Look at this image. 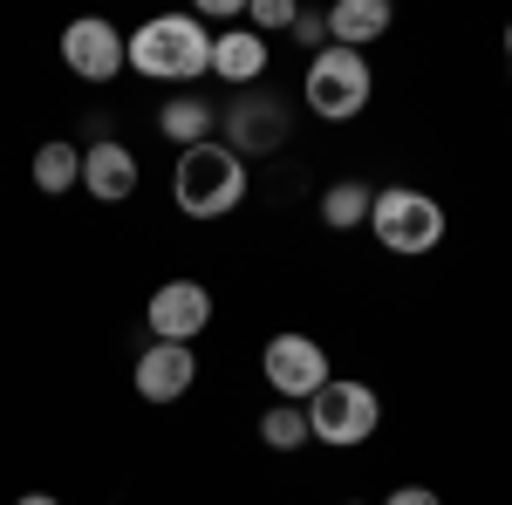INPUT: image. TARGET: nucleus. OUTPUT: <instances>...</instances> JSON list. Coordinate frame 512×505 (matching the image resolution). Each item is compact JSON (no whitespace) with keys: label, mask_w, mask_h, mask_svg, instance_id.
Listing matches in <instances>:
<instances>
[{"label":"nucleus","mask_w":512,"mask_h":505,"mask_svg":"<svg viewBox=\"0 0 512 505\" xmlns=\"http://www.w3.org/2000/svg\"><path fill=\"white\" fill-rule=\"evenodd\" d=\"M123 55H130L137 76H151V82L212 76V35H205L198 14H158V21H144L137 35H123Z\"/></svg>","instance_id":"nucleus-1"},{"label":"nucleus","mask_w":512,"mask_h":505,"mask_svg":"<svg viewBox=\"0 0 512 505\" xmlns=\"http://www.w3.org/2000/svg\"><path fill=\"white\" fill-rule=\"evenodd\" d=\"M171 205H178L185 219H226V212H239V205H246V157H233L219 137L178 151Z\"/></svg>","instance_id":"nucleus-2"},{"label":"nucleus","mask_w":512,"mask_h":505,"mask_svg":"<svg viewBox=\"0 0 512 505\" xmlns=\"http://www.w3.org/2000/svg\"><path fill=\"white\" fill-rule=\"evenodd\" d=\"M444 205L431 192H417V185H383V192L369 198V233L383 253H403V260H424L437 253V239H444Z\"/></svg>","instance_id":"nucleus-3"},{"label":"nucleus","mask_w":512,"mask_h":505,"mask_svg":"<svg viewBox=\"0 0 512 505\" xmlns=\"http://www.w3.org/2000/svg\"><path fill=\"white\" fill-rule=\"evenodd\" d=\"M301 96H308V110L321 123H355L369 110V96H376V76H369V55H355V48H321L308 55V76H301Z\"/></svg>","instance_id":"nucleus-4"},{"label":"nucleus","mask_w":512,"mask_h":505,"mask_svg":"<svg viewBox=\"0 0 512 505\" xmlns=\"http://www.w3.org/2000/svg\"><path fill=\"white\" fill-rule=\"evenodd\" d=\"M301 410H308V437L328 444V451H355V444H369L383 430V396L369 383H335L328 376Z\"/></svg>","instance_id":"nucleus-5"},{"label":"nucleus","mask_w":512,"mask_h":505,"mask_svg":"<svg viewBox=\"0 0 512 505\" xmlns=\"http://www.w3.org/2000/svg\"><path fill=\"white\" fill-rule=\"evenodd\" d=\"M260 376L274 383V403H308V396L328 383V355H321L315 335L287 328V335H274V342L260 349Z\"/></svg>","instance_id":"nucleus-6"},{"label":"nucleus","mask_w":512,"mask_h":505,"mask_svg":"<svg viewBox=\"0 0 512 505\" xmlns=\"http://www.w3.org/2000/svg\"><path fill=\"white\" fill-rule=\"evenodd\" d=\"M144 328H151V342H185V349H192L198 335L212 328V294H205V280H164L158 294H151V308H144Z\"/></svg>","instance_id":"nucleus-7"},{"label":"nucleus","mask_w":512,"mask_h":505,"mask_svg":"<svg viewBox=\"0 0 512 505\" xmlns=\"http://www.w3.org/2000/svg\"><path fill=\"white\" fill-rule=\"evenodd\" d=\"M219 144L233 157H246V164L280 151V144H287V110H280L274 96H239V103L219 110Z\"/></svg>","instance_id":"nucleus-8"},{"label":"nucleus","mask_w":512,"mask_h":505,"mask_svg":"<svg viewBox=\"0 0 512 505\" xmlns=\"http://www.w3.org/2000/svg\"><path fill=\"white\" fill-rule=\"evenodd\" d=\"M62 62H69V76L82 82H110L130 69V55H123V28H110L103 14H82L62 28Z\"/></svg>","instance_id":"nucleus-9"},{"label":"nucleus","mask_w":512,"mask_h":505,"mask_svg":"<svg viewBox=\"0 0 512 505\" xmlns=\"http://www.w3.org/2000/svg\"><path fill=\"white\" fill-rule=\"evenodd\" d=\"M130 383L144 403H185L198 383V355L185 342H151V349L137 355V369H130Z\"/></svg>","instance_id":"nucleus-10"},{"label":"nucleus","mask_w":512,"mask_h":505,"mask_svg":"<svg viewBox=\"0 0 512 505\" xmlns=\"http://www.w3.org/2000/svg\"><path fill=\"white\" fill-rule=\"evenodd\" d=\"M137 151L117 144V137H103V144H89L82 151V192L96 198V205H123V198L137 192Z\"/></svg>","instance_id":"nucleus-11"},{"label":"nucleus","mask_w":512,"mask_h":505,"mask_svg":"<svg viewBox=\"0 0 512 505\" xmlns=\"http://www.w3.org/2000/svg\"><path fill=\"white\" fill-rule=\"evenodd\" d=\"M267 62H274V48L253 28H226V35L212 41V76L233 82V89H253V82L267 76Z\"/></svg>","instance_id":"nucleus-12"},{"label":"nucleus","mask_w":512,"mask_h":505,"mask_svg":"<svg viewBox=\"0 0 512 505\" xmlns=\"http://www.w3.org/2000/svg\"><path fill=\"white\" fill-rule=\"evenodd\" d=\"M390 0H335V7H328V41H335V48H355V55H362V48H369V41H383L390 35Z\"/></svg>","instance_id":"nucleus-13"},{"label":"nucleus","mask_w":512,"mask_h":505,"mask_svg":"<svg viewBox=\"0 0 512 505\" xmlns=\"http://www.w3.org/2000/svg\"><path fill=\"white\" fill-rule=\"evenodd\" d=\"M158 137L178 144V151L212 144V137H219V103H205V96H171V103L158 110Z\"/></svg>","instance_id":"nucleus-14"},{"label":"nucleus","mask_w":512,"mask_h":505,"mask_svg":"<svg viewBox=\"0 0 512 505\" xmlns=\"http://www.w3.org/2000/svg\"><path fill=\"white\" fill-rule=\"evenodd\" d=\"M28 171H35V192L62 198V192H76V185H82V151L69 144V137H48V144L35 151V164H28Z\"/></svg>","instance_id":"nucleus-15"},{"label":"nucleus","mask_w":512,"mask_h":505,"mask_svg":"<svg viewBox=\"0 0 512 505\" xmlns=\"http://www.w3.org/2000/svg\"><path fill=\"white\" fill-rule=\"evenodd\" d=\"M369 185H362V178H342V185H328V192H321V226H328V233H355V226H369Z\"/></svg>","instance_id":"nucleus-16"},{"label":"nucleus","mask_w":512,"mask_h":505,"mask_svg":"<svg viewBox=\"0 0 512 505\" xmlns=\"http://www.w3.org/2000/svg\"><path fill=\"white\" fill-rule=\"evenodd\" d=\"M260 444H267V451H301V444H315V437H308V410H301V403H274V410L260 417Z\"/></svg>","instance_id":"nucleus-17"},{"label":"nucleus","mask_w":512,"mask_h":505,"mask_svg":"<svg viewBox=\"0 0 512 505\" xmlns=\"http://www.w3.org/2000/svg\"><path fill=\"white\" fill-rule=\"evenodd\" d=\"M246 14H253V35H260V41H267V35H294V21H301L294 0H253Z\"/></svg>","instance_id":"nucleus-18"},{"label":"nucleus","mask_w":512,"mask_h":505,"mask_svg":"<svg viewBox=\"0 0 512 505\" xmlns=\"http://www.w3.org/2000/svg\"><path fill=\"white\" fill-rule=\"evenodd\" d=\"M294 41H301V48H328V14H308V7H301V21H294Z\"/></svg>","instance_id":"nucleus-19"},{"label":"nucleus","mask_w":512,"mask_h":505,"mask_svg":"<svg viewBox=\"0 0 512 505\" xmlns=\"http://www.w3.org/2000/svg\"><path fill=\"white\" fill-rule=\"evenodd\" d=\"M383 505H444V499H437L431 485H396V492H390Z\"/></svg>","instance_id":"nucleus-20"},{"label":"nucleus","mask_w":512,"mask_h":505,"mask_svg":"<svg viewBox=\"0 0 512 505\" xmlns=\"http://www.w3.org/2000/svg\"><path fill=\"white\" fill-rule=\"evenodd\" d=\"M14 505H62V499H55V492H21Z\"/></svg>","instance_id":"nucleus-21"},{"label":"nucleus","mask_w":512,"mask_h":505,"mask_svg":"<svg viewBox=\"0 0 512 505\" xmlns=\"http://www.w3.org/2000/svg\"><path fill=\"white\" fill-rule=\"evenodd\" d=\"M506 55H512V28H506Z\"/></svg>","instance_id":"nucleus-22"},{"label":"nucleus","mask_w":512,"mask_h":505,"mask_svg":"<svg viewBox=\"0 0 512 505\" xmlns=\"http://www.w3.org/2000/svg\"><path fill=\"white\" fill-rule=\"evenodd\" d=\"M349 505H362V499H349Z\"/></svg>","instance_id":"nucleus-23"}]
</instances>
